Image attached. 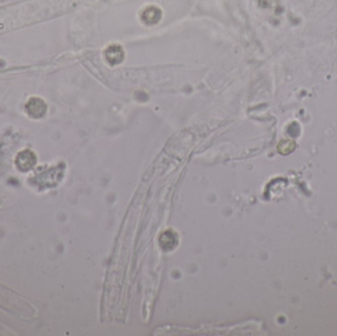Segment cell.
Masks as SVG:
<instances>
[{
	"label": "cell",
	"mask_w": 337,
	"mask_h": 336,
	"mask_svg": "<svg viewBox=\"0 0 337 336\" xmlns=\"http://www.w3.org/2000/svg\"><path fill=\"white\" fill-rule=\"evenodd\" d=\"M105 54H106V59H107V62L111 65L119 64L123 60V47L118 46V45H112V46H108L106 49Z\"/></svg>",
	"instance_id": "obj_1"
},
{
	"label": "cell",
	"mask_w": 337,
	"mask_h": 336,
	"mask_svg": "<svg viewBox=\"0 0 337 336\" xmlns=\"http://www.w3.org/2000/svg\"><path fill=\"white\" fill-rule=\"evenodd\" d=\"M36 163V157L31 151H24L17 158V166L21 171H28L33 168Z\"/></svg>",
	"instance_id": "obj_2"
},
{
	"label": "cell",
	"mask_w": 337,
	"mask_h": 336,
	"mask_svg": "<svg viewBox=\"0 0 337 336\" xmlns=\"http://www.w3.org/2000/svg\"><path fill=\"white\" fill-rule=\"evenodd\" d=\"M162 16V12L159 8L155 6H149L144 9V11L141 13V20L143 23L147 25H154L157 24Z\"/></svg>",
	"instance_id": "obj_4"
},
{
	"label": "cell",
	"mask_w": 337,
	"mask_h": 336,
	"mask_svg": "<svg viewBox=\"0 0 337 336\" xmlns=\"http://www.w3.org/2000/svg\"><path fill=\"white\" fill-rule=\"evenodd\" d=\"M46 107L40 99H32L27 105V111L33 118H41L45 115Z\"/></svg>",
	"instance_id": "obj_3"
}]
</instances>
